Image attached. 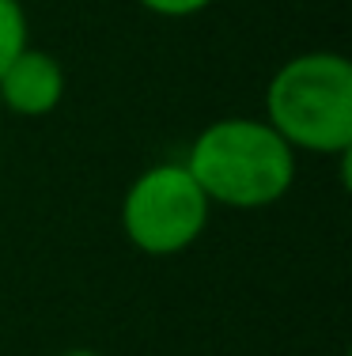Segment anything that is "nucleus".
<instances>
[{"mask_svg":"<svg viewBox=\"0 0 352 356\" xmlns=\"http://www.w3.org/2000/svg\"><path fill=\"white\" fill-rule=\"evenodd\" d=\"M186 171L208 201L228 209H265L292 190L296 148H288L269 122L224 118L201 129L186 156Z\"/></svg>","mask_w":352,"mask_h":356,"instance_id":"obj_1","label":"nucleus"},{"mask_svg":"<svg viewBox=\"0 0 352 356\" xmlns=\"http://www.w3.org/2000/svg\"><path fill=\"white\" fill-rule=\"evenodd\" d=\"M265 110L288 148L345 156L352 144V65L330 49L292 57L273 76Z\"/></svg>","mask_w":352,"mask_h":356,"instance_id":"obj_2","label":"nucleus"},{"mask_svg":"<svg viewBox=\"0 0 352 356\" xmlns=\"http://www.w3.org/2000/svg\"><path fill=\"white\" fill-rule=\"evenodd\" d=\"M212 201L201 193L186 163H159L148 167L129 186L121 205L125 235L144 254H178L194 247L208 224Z\"/></svg>","mask_w":352,"mask_h":356,"instance_id":"obj_3","label":"nucleus"},{"mask_svg":"<svg viewBox=\"0 0 352 356\" xmlns=\"http://www.w3.org/2000/svg\"><path fill=\"white\" fill-rule=\"evenodd\" d=\"M65 95V72L42 49H23L4 72H0V103L19 118L49 114Z\"/></svg>","mask_w":352,"mask_h":356,"instance_id":"obj_4","label":"nucleus"},{"mask_svg":"<svg viewBox=\"0 0 352 356\" xmlns=\"http://www.w3.org/2000/svg\"><path fill=\"white\" fill-rule=\"evenodd\" d=\"M27 49V15L19 0H0V72Z\"/></svg>","mask_w":352,"mask_h":356,"instance_id":"obj_5","label":"nucleus"},{"mask_svg":"<svg viewBox=\"0 0 352 356\" xmlns=\"http://www.w3.org/2000/svg\"><path fill=\"white\" fill-rule=\"evenodd\" d=\"M137 4H144L156 15H194L201 8H208L212 0H137Z\"/></svg>","mask_w":352,"mask_h":356,"instance_id":"obj_6","label":"nucleus"},{"mask_svg":"<svg viewBox=\"0 0 352 356\" xmlns=\"http://www.w3.org/2000/svg\"><path fill=\"white\" fill-rule=\"evenodd\" d=\"M61 356H99V353H91V349H72V353H61Z\"/></svg>","mask_w":352,"mask_h":356,"instance_id":"obj_7","label":"nucleus"}]
</instances>
